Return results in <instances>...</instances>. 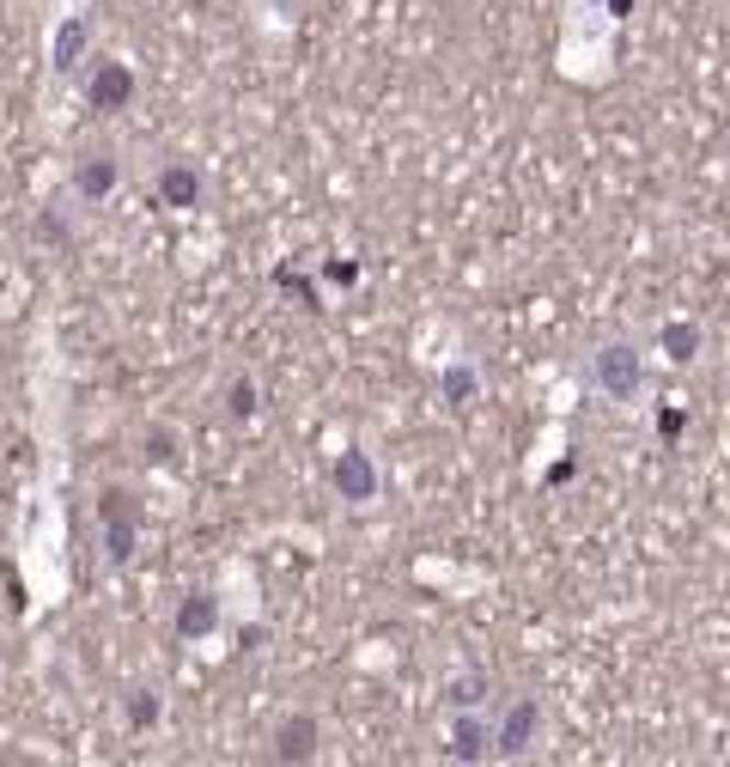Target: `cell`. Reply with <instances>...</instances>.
<instances>
[{"label":"cell","instance_id":"6da1fadb","mask_svg":"<svg viewBox=\"0 0 730 767\" xmlns=\"http://www.w3.org/2000/svg\"><path fill=\"white\" fill-rule=\"evenodd\" d=\"M590 383H597V397L627 409V402L645 390V347L633 335H609V342L590 347Z\"/></svg>","mask_w":730,"mask_h":767},{"label":"cell","instance_id":"7a4b0ae2","mask_svg":"<svg viewBox=\"0 0 730 767\" xmlns=\"http://www.w3.org/2000/svg\"><path fill=\"white\" fill-rule=\"evenodd\" d=\"M141 524H146V505L134 488H104L98 493V530H104V560L110 567H129L134 548H141Z\"/></svg>","mask_w":730,"mask_h":767},{"label":"cell","instance_id":"3957f363","mask_svg":"<svg viewBox=\"0 0 730 767\" xmlns=\"http://www.w3.org/2000/svg\"><path fill=\"white\" fill-rule=\"evenodd\" d=\"M117 189H122V153L117 146H86L67 171V196L79 208H104V201H117Z\"/></svg>","mask_w":730,"mask_h":767},{"label":"cell","instance_id":"277c9868","mask_svg":"<svg viewBox=\"0 0 730 767\" xmlns=\"http://www.w3.org/2000/svg\"><path fill=\"white\" fill-rule=\"evenodd\" d=\"M535 743H542V701H535V694H518V701L494 719V755L499 762H523Z\"/></svg>","mask_w":730,"mask_h":767},{"label":"cell","instance_id":"5b68a950","mask_svg":"<svg viewBox=\"0 0 730 767\" xmlns=\"http://www.w3.org/2000/svg\"><path fill=\"white\" fill-rule=\"evenodd\" d=\"M79 92H86L91 110H129L134 92H141V80H134V67L117 62V55H91L86 80H79Z\"/></svg>","mask_w":730,"mask_h":767},{"label":"cell","instance_id":"8992f818","mask_svg":"<svg viewBox=\"0 0 730 767\" xmlns=\"http://www.w3.org/2000/svg\"><path fill=\"white\" fill-rule=\"evenodd\" d=\"M153 189H158V208H170V213L208 208V171H201L196 159H165L158 177H153Z\"/></svg>","mask_w":730,"mask_h":767},{"label":"cell","instance_id":"52a82bcc","mask_svg":"<svg viewBox=\"0 0 730 767\" xmlns=\"http://www.w3.org/2000/svg\"><path fill=\"white\" fill-rule=\"evenodd\" d=\"M444 755L451 762H487L494 755V713L487 707H463V713H451V731H444Z\"/></svg>","mask_w":730,"mask_h":767},{"label":"cell","instance_id":"ba28073f","mask_svg":"<svg viewBox=\"0 0 730 767\" xmlns=\"http://www.w3.org/2000/svg\"><path fill=\"white\" fill-rule=\"evenodd\" d=\"M329 481H335V493L347 505H372V500H378V488H384L378 464H372V451H360V445H347L335 464H329Z\"/></svg>","mask_w":730,"mask_h":767},{"label":"cell","instance_id":"9c48e42d","mask_svg":"<svg viewBox=\"0 0 730 767\" xmlns=\"http://www.w3.org/2000/svg\"><path fill=\"white\" fill-rule=\"evenodd\" d=\"M49 62H55V74H62V80H74L79 67L91 62V13H67L62 25H55Z\"/></svg>","mask_w":730,"mask_h":767},{"label":"cell","instance_id":"30bf717a","mask_svg":"<svg viewBox=\"0 0 730 767\" xmlns=\"http://www.w3.org/2000/svg\"><path fill=\"white\" fill-rule=\"evenodd\" d=\"M317 743H323V725H317V713H287L280 725H274V762H317Z\"/></svg>","mask_w":730,"mask_h":767},{"label":"cell","instance_id":"8fae6325","mask_svg":"<svg viewBox=\"0 0 730 767\" xmlns=\"http://www.w3.org/2000/svg\"><path fill=\"white\" fill-rule=\"evenodd\" d=\"M439 402L444 409H475L482 402V366L469 354H456L439 366Z\"/></svg>","mask_w":730,"mask_h":767},{"label":"cell","instance_id":"7c38bea8","mask_svg":"<svg viewBox=\"0 0 730 767\" xmlns=\"http://www.w3.org/2000/svg\"><path fill=\"white\" fill-rule=\"evenodd\" d=\"M170 627H177L182 646H201V640H213V627H220V597H213V591H189V597L177 603V622H170Z\"/></svg>","mask_w":730,"mask_h":767},{"label":"cell","instance_id":"4fadbf2b","mask_svg":"<svg viewBox=\"0 0 730 767\" xmlns=\"http://www.w3.org/2000/svg\"><path fill=\"white\" fill-rule=\"evenodd\" d=\"M657 354H664V366H694V359L706 354V330L694 318H670V323H657Z\"/></svg>","mask_w":730,"mask_h":767},{"label":"cell","instance_id":"5bb4252c","mask_svg":"<svg viewBox=\"0 0 730 767\" xmlns=\"http://www.w3.org/2000/svg\"><path fill=\"white\" fill-rule=\"evenodd\" d=\"M268 287H274V292H287V299L299 304L305 318H323V287H317V280L305 275L299 263H274V268H268Z\"/></svg>","mask_w":730,"mask_h":767},{"label":"cell","instance_id":"9a60e30c","mask_svg":"<svg viewBox=\"0 0 730 767\" xmlns=\"http://www.w3.org/2000/svg\"><path fill=\"white\" fill-rule=\"evenodd\" d=\"M141 464L146 469H182V433L177 426H165V421H146V433H141Z\"/></svg>","mask_w":730,"mask_h":767},{"label":"cell","instance_id":"2e32d148","mask_svg":"<svg viewBox=\"0 0 730 767\" xmlns=\"http://www.w3.org/2000/svg\"><path fill=\"white\" fill-rule=\"evenodd\" d=\"M439 701L451 707V713H463V707H487V701H494V676H487V670H456V676H444Z\"/></svg>","mask_w":730,"mask_h":767},{"label":"cell","instance_id":"e0dca14e","mask_svg":"<svg viewBox=\"0 0 730 767\" xmlns=\"http://www.w3.org/2000/svg\"><path fill=\"white\" fill-rule=\"evenodd\" d=\"M122 725H129L134 737H141V731H158L165 725V694H158V688H129V694H122Z\"/></svg>","mask_w":730,"mask_h":767},{"label":"cell","instance_id":"ac0fdd59","mask_svg":"<svg viewBox=\"0 0 730 767\" xmlns=\"http://www.w3.org/2000/svg\"><path fill=\"white\" fill-rule=\"evenodd\" d=\"M256 414H262L256 378H250V371H232V378H225V421H256Z\"/></svg>","mask_w":730,"mask_h":767},{"label":"cell","instance_id":"d6986e66","mask_svg":"<svg viewBox=\"0 0 730 767\" xmlns=\"http://www.w3.org/2000/svg\"><path fill=\"white\" fill-rule=\"evenodd\" d=\"M37 238L49 244V251H74V225H67V208H43L37 213Z\"/></svg>","mask_w":730,"mask_h":767},{"label":"cell","instance_id":"ffe728a7","mask_svg":"<svg viewBox=\"0 0 730 767\" xmlns=\"http://www.w3.org/2000/svg\"><path fill=\"white\" fill-rule=\"evenodd\" d=\"M365 280V268L353 263V256H329V263H317V287H341V292H353Z\"/></svg>","mask_w":730,"mask_h":767},{"label":"cell","instance_id":"44dd1931","mask_svg":"<svg viewBox=\"0 0 730 767\" xmlns=\"http://www.w3.org/2000/svg\"><path fill=\"white\" fill-rule=\"evenodd\" d=\"M682 433H688V409H676V402H664V409H657V438H664V445H676Z\"/></svg>","mask_w":730,"mask_h":767},{"label":"cell","instance_id":"7402d4cb","mask_svg":"<svg viewBox=\"0 0 730 767\" xmlns=\"http://www.w3.org/2000/svg\"><path fill=\"white\" fill-rule=\"evenodd\" d=\"M237 646H244V652H262V646H268V627H262V622H250L244 634H237Z\"/></svg>","mask_w":730,"mask_h":767},{"label":"cell","instance_id":"603a6c76","mask_svg":"<svg viewBox=\"0 0 730 767\" xmlns=\"http://www.w3.org/2000/svg\"><path fill=\"white\" fill-rule=\"evenodd\" d=\"M573 469H578L573 457H566V464H554V469H548V488H561V481H573Z\"/></svg>","mask_w":730,"mask_h":767}]
</instances>
